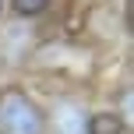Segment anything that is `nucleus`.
Masks as SVG:
<instances>
[{"label":"nucleus","mask_w":134,"mask_h":134,"mask_svg":"<svg viewBox=\"0 0 134 134\" xmlns=\"http://www.w3.org/2000/svg\"><path fill=\"white\" fill-rule=\"evenodd\" d=\"M53 127H57V134H88V113L78 102L64 99L53 106Z\"/></svg>","instance_id":"nucleus-2"},{"label":"nucleus","mask_w":134,"mask_h":134,"mask_svg":"<svg viewBox=\"0 0 134 134\" xmlns=\"http://www.w3.org/2000/svg\"><path fill=\"white\" fill-rule=\"evenodd\" d=\"M46 116L42 109L18 88L0 92V134H42Z\"/></svg>","instance_id":"nucleus-1"},{"label":"nucleus","mask_w":134,"mask_h":134,"mask_svg":"<svg viewBox=\"0 0 134 134\" xmlns=\"http://www.w3.org/2000/svg\"><path fill=\"white\" fill-rule=\"evenodd\" d=\"M14 4V11L18 14H28V18H35V14H42L49 7V0H11Z\"/></svg>","instance_id":"nucleus-4"},{"label":"nucleus","mask_w":134,"mask_h":134,"mask_svg":"<svg viewBox=\"0 0 134 134\" xmlns=\"http://www.w3.org/2000/svg\"><path fill=\"white\" fill-rule=\"evenodd\" d=\"M88 134H120V120L113 113H95L88 116Z\"/></svg>","instance_id":"nucleus-3"}]
</instances>
